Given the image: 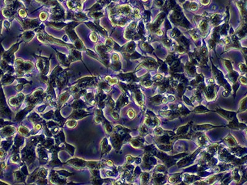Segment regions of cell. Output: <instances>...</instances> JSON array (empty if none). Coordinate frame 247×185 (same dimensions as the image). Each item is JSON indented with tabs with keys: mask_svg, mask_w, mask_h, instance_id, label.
Here are the masks:
<instances>
[{
	"mask_svg": "<svg viewBox=\"0 0 247 185\" xmlns=\"http://www.w3.org/2000/svg\"><path fill=\"white\" fill-rule=\"evenodd\" d=\"M143 1H147V0H143Z\"/></svg>",
	"mask_w": 247,
	"mask_h": 185,
	"instance_id": "cell-4",
	"label": "cell"
},
{
	"mask_svg": "<svg viewBox=\"0 0 247 185\" xmlns=\"http://www.w3.org/2000/svg\"><path fill=\"white\" fill-rule=\"evenodd\" d=\"M130 115H132V118H133L134 117V111H132V110H130V111H129V114H128V116H129V117L130 116Z\"/></svg>",
	"mask_w": 247,
	"mask_h": 185,
	"instance_id": "cell-1",
	"label": "cell"
},
{
	"mask_svg": "<svg viewBox=\"0 0 247 185\" xmlns=\"http://www.w3.org/2000/svg\"><path fill=\"white\" fill-rule=\"evenodd\" d=\"M0 153H1V156L3 155V153L2 151H0ZM0 157H1V154H0Z\"/></svg>",
	"mask_w": 247,
	"mask_h": 185,
	"instance_id": "cell-3",
	"label": "cell"
},
{
	"mask_svg": "<svg viewBox=\"0 0 247 185\" xmlns=\"http://www.w3.org/2000/svg\"><path fill=\"white\" fill-rule=\"evenodd\" d=\"M241 82H242V83H244L245 85L246 84V82H247V80H246V79H245V78H241Z\"/></svg>",
	"mask_w": 247,
	"mask_h": 185,
	"instance_id": "cell-2",
	"label": "cell"
}]
</instances>
